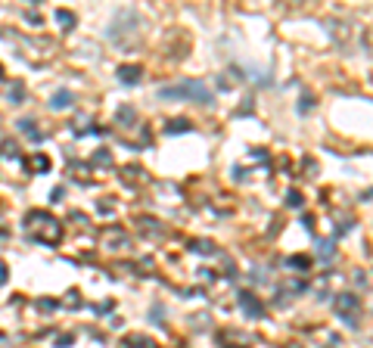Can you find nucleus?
Returning a JSON list of instances; mask_svg holds the SVG:
<instances>
[{"mask_svg": "<svg viewBox=\"0 0 373 348\" xmlns=\"http://www.w3.org/2000/svg\"><path fill=\"white\" fill-rule=\"evenodd\" d=\"M0 156H16V143H4L0 146Z\"/></svg>", "mask_w": 373, "mask_h": 348, "instance_id": "7", "label": "nucleus"}, {"mask_svg": "<svg viewBox=\"0 0 373 348\" xmlns=\"http://www.w3.org/2000/svg\"><path fill=\"white\" fill-rule=\"evenodd\" d=\"M59 25H72V16H68V13H59Z\"/></svg>", "mask_w": 373, "mask_h": 348, "instance_id": "8", "label": "nucleus"}, {"mask_svg": "<svg viewBox=\"0 0 373 348\" xmlns=\"http://www.w3.org/2000/svg\"><path fill=\"white\" fill-rule=\"evenodd\" d=\"M68 100H72L68 94H56V97H53V106H56V109H62V106H68Z\"/></svg>", "mask_w": 373, "mask_h": 348, "instance_id": "6", "label": "nucleus"}, {"mask_svg": "<svg viewBox=\"0 0 373 348\" xmlns=\"http://www.w3.org/2000/svg\"><path fill=\"white\" fill-rule=\"evenodd\" d=\"M19 127H22V131H25L28 137H34V140H41V134H38V131H34V121H31V118H22V121H19Z\"/></svg>", "mask_w": 373, "mask_h": 348, "instance_id": "4", "label": "nucleus"}, {"mask_svg": "<svg viewBox=\"0 0 373 348\" xmlns=\"http://www.w3.org/2000/svg\"><path fill=\"white\" fill-rule=\"evenodd\" d=\"M31 168H34V171H47L50 162H47L44 156H31Z\"/></svg>", "mask_w": 373, "mask_h": 348, "instance_id": "5", "label": "nucleus"}, {"mask_svg": "<svg viewBox=\"0 0 373 348\" xmlns=\"http://www.w3.org/2000/svg\"><path fill=\"white\" fill-rule=\"evenodd\" d=\"M10 103H22V97H25V87H22V81H16L13 87H10Z\"/></svg>", "mask_w": 373, "mask_h": 348, "instance_id": "3", "label": "nucleus"}, {"mask_svg": "<svg viewBox=\"0 0 373 348\" xmlns=\"http://www.w3.org/2000/svg\"><path fill=\"white\" fill-rule=\"evenodd\" d=\"M118 75H121V81H128V84H131V81L140 78V68H134V65H121V68H118Z\"/></svg>", "mask_w": 373, "mask_h": 348, "instance_id": "2", "label": "nucleus"}, {"mask_svg": "<svg viewBox=\"0 0 373 348\" xmlns=\"http://www.w3.org/2000/svg\"><path fill=\"white\" fill-rule=\"evenodd\" d=\"M4 280H7V264L0 261V283H4Z\"/></svg>", "mask_w": 373, "mask_h": 348, "instance_id": "9", "label": "nucleus"}, {"mask_svg": "<svg viewBox=\"0 0 373 348\" xmlns=\"http://www.w3.org/2000/svg\"><path fill=\"white\" fill-rule=\"evenodd\" d=\"M28 224L34 227V236H38L41 243H56L59 236H62V227H59V221H56V218H50V215H44V212H38V215H28Z\"/></svg>", "mask_w": 373, "mask_h": 348, "instance_id": "1", "label": "nucleus"}, {"mask_svg": "<svg viewBox=\"0 0 373 348\" xmlns=\"http://www.w3.org/2000/svg\"><path fill=\"white\" fill-rule=\"evenodd\" d=\"M0 78H4V65H0Z\"/></svg>", "mask_w": 373, "mask_h": 348, "instance_id": "10", "label": "nucleus"}]
</instances>
